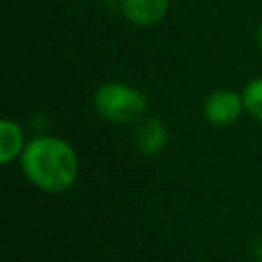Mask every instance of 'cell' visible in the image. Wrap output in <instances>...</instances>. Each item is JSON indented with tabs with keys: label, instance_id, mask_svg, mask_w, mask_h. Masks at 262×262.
I'll list each match as a JSON object with an SVG mask.
<instances>
[{
	"label": "cell",
	"instance_id": "obj_1",
	"mask_svg": "<svg viewBox=\"0 0 262 262\" xmlns=\"http://www.w3.org/2000/svg\"><path fill=\"white\" fill-rule=\"evenodd\" d=\"M18 162L25 178L35 188L51 194L72 188L80 174L76 149L57 135H35L27 141Z\"/></svg>",
	"mask_w": 262,
	"mask_h": 262
},
{
	"label": "cell",
	"instance_id": "obj_2",
	"mask_svg": "<svg viewBox=\"0 0 262 262\" xmlns=\"http://www.w3.org/2000/svg\"><path fill=\"white\" fill-rule=\"evenodd\" d=\"M96 113L111 123H137L147 115V96L125 82H104L94 92Z\"/></svg>",
	"mask_w": 262,
	"mask_h": 262
},
{
	"label": "cell",
	"instance_id": "obj_3",
	"mask_svg": "<svg viewBox=\"0 0 262 262\" xmlns=\"http://www.w3.org/2000/svg\"><path fill=\"white\" fill-rule=\"evenodd\" d=\"M246 111L244 106V96L242 92H235L231 88H219L213 90L203 104V115L207 123L215 127H229L233 125L242 113Z\"/></svg>",
	"mask_w": 262,
	"mask_h": 262
},
{
	"label": "cell",
	"instance_id": "obj_4",
	"mask_svg": "<svg viewBox=\"0 0 262 262\" xmlns=\"http://www.w3.org/2000/svg\"><path fill=\"white\" fill-rule=\"evenodd\" d=\"M133 143L141 156L154 158L168 145V127L160 117L145 115L137 121L133 131Z\"/></svg>",
	"mask_w": 262,
	"mask_h": 262
},
{
	"label": "cell",
	"instance_id": "obj_5",
	"mask_svg": "<svg viewBox=\"0 0 262 262\" xmlns=\"http://www.w3.org/2000/svg\"><path fill=\"white\" fill-rule=\"evenodd\" d=\"M170 8V0H119V10L135 27L158 25Z\"/></svg>",
	"mask_w": 262,
	"mask_h": 262
},
{
	"label": "cell",
	"instance_id": "obj_6",
	"mask_svg": "<svg viewBox=\"0 0 262 262\" xmlns=\"http://www.w3.org/2000/svg\"><path fill=\"white\" fill-rule=\"evenodd\" d=\"M27 139L23 127L12 119L0 121V164L8 166L14 160H20Z\"/></svg>",
	"mask_w": 262,
	"mask_h": 262
},
{
	"label": "cell",
	"instance_id": "obj_7",
	"mask_svg": "<svg viewBox=\"0 0 262 262\" xmlns=\"http://www.w3.org/2000/svg\"><path fill=\"white\" fill-rule=\"evenodd\" d=\"M242 96H244L246 113H250L256 121L262 123V78H252L244 86Z\"/></svg>",
	"mask_w": 262,
	"mask_h": 262
},
{
	"label": "cell",
	"instance_id": "obj_8",
	"mask_svg": "<svg viewBox=\"0 0 262 262\" xmlns=\"http://www.w3.org/2000/svg\"><path fill=\"white\" fill-rule=\"evenodd\" d=\"M256 43H258V47L262 49V23H260L258 29H256Z\"/></svg>",
	"mask_w": 262,
	"mask_h": 262
},
{
	"label": "cell",
	"instance_id": "obj_9",
	"mask_svg": "<svg viewBox=\"0 0 262 262\" xmlns=\"http://www.w3.org/2000/svg\"><path fill=\"white\" fill-rule=\"evenodd\" d=\"M258 262H262V258H260V260H258Z\"/></svg>",
	"mask_w": 262,
	"mask_h": 262
}]
</instances>
